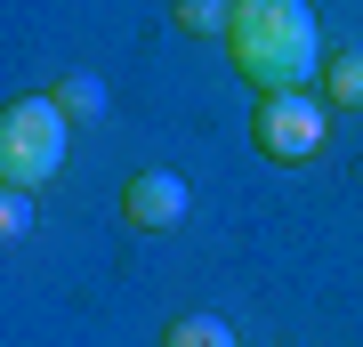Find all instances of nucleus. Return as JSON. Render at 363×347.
Returning <instances> with one entry per match:
<instances>
[{
	"mask_svg": "<svg viewBox=\"0 0 363 347\" xmlns=\"http://www.w3.org/2000/svg\"><path fill=\"white\" fill-rule=\"evenodd\" d=\"M226 49H234V65H242V81L259 97L307 89V81L323 73V33H315L307 0H234Z\"/></svg>",
	"mask_w": 363,
	"mask_h": 347,
	"instance_id": "f257e3e1",
	"label": "nucleus"
},
{
	"mask_svg": "<svg viewBox=\"0 0 363 347\" xmlns=\"http://www.w3.org/2000/svg\"><path fill=\"white\" fill-rule=\"evenodd\" d=\"M65 170V105L57 97H16L0 114V186H49Z\"/></svg>",
	"mask_w": 363,
	"mask_h": 347,
	"instance_id": "f03ea898",
	"label": "nucleus"
},
{
	"mask_svg": "<svg viewBox=\"0 0 363 347\" xmlns=\"http://www.w3.org/2000/svg\"><path fill=\"white\" fill-rule=\"evenodd\" d=\"M323 114H331L323 97H307V89H274V97H259V114H250V138H259L267 162L298 170V162L323 154Z\"/></svg>",
	"mask_w": 363,
	"mask_h": 347,
	"instance_id": "7ed1b4c3",
	"label": "nucleus"
},
{
	"mask_svg": "<svg viewBox=\"0 0 363 347\" xmlns=\"http://www.w3.org/2000/svg\"><path fill=\"white\" fill-rule=\"evenodd\" d=\"M121 219H130L138 234H169L186 219V178L178 170H138V178L121 186Z\"/></svg>",
	"mask_w": 363,
	"mask_h": 347,
	"instance_id": "20e7f679",
	"label": "nucleus"
},
{
	"mask_svg": "<svg viewBox=\"0 0 363 347\" xmlns=\"http://www.w3.org/2000/svg\"><path fill=\"white\" fill-rule=\"evenodd\" d=\"M323 105H339V114H363V40H347V49L323 57Z\"/></svg>",
	"mask_w": 363,
	"mask_h": 347,
	"instance_id": "39448f33",
	"label": "nucleus"
},
{
	"mask_svg": "<svg viewBox=\"0 0 363 347\" xmlns=\"http://www.w3.org/2000/svg\"><path fill=\"white\" fill-rule=\"evenodd\" d=\"M169 25L194 33V40H210V33H226V25H234V0H178V9H169Z\"/></svg>",
	"mask_w": 363,
	"mask_h": 347,
	"instance_id": "423d86ee",
	"label": "nucleus"
},
{
	"mask_svg": "<svg viewBox=\"0 0 363 347\" xmlns=\"http://www.w3.org/2000/svg\"><path fill=\"white\" fill-rule=\"evenodd\" d=\"M162 347H234V331H226L218 315H178L162 331Z\"/></svg>",
	"mask_w": 363,
	"mask_h": 347,
	"instance_id": "0eeeda50",
	"label": "nucleus"
},
{
	"mask_svg": "<svg viewBox=\"0 0 363 347\" xmlns=\"http://www.w3.org/2000/svg\"><path fill=\"white\" fill-rule=\"evenodd\" d=\"M57 105L81 114V121H97V114H105V81H97V73H65V81H57Z\"/></svg>",
	"mask_w": 363,
	"mask_h": 347,
	"instance_id": "6e6552de",
	"label": "nucleus"
},
{
	"mask_svg": "<svg viewBox=\"0 0 363 347\" xmlns=\"http://www.w3.org/2000/svg\"><path fill=\"white\" fill-rule=\"evenodd\" d=\"M0 234H9V243L33 234V194H25V186H0Z\"/></svg>",
	"mask_w": 363,
	"mask_h": 347,
	"instance_id": "1a4fd4ad",
	"label": "nucleus"
}]
</instances>
